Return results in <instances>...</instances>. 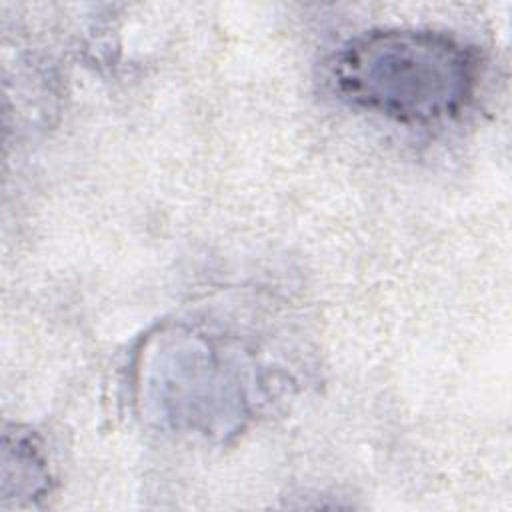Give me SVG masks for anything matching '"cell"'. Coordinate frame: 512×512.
Instances as JSON below:
<instances>
[{"label":"cell","instance_id":"obj_1","mask_svg":"<svg viewBox=\"0 0 512 512\" xmlns=\"http://www.w3.org/2000/svg\"><path fill=\"white\" fill-rule=\"evenodd\" d=\"M464 42L432 30H378L348 40L330 60L334 92L352 106L428 124L460 114L480 66Z\"/></svg>","mask_w":512,"mask_h":512}]
</instances>
